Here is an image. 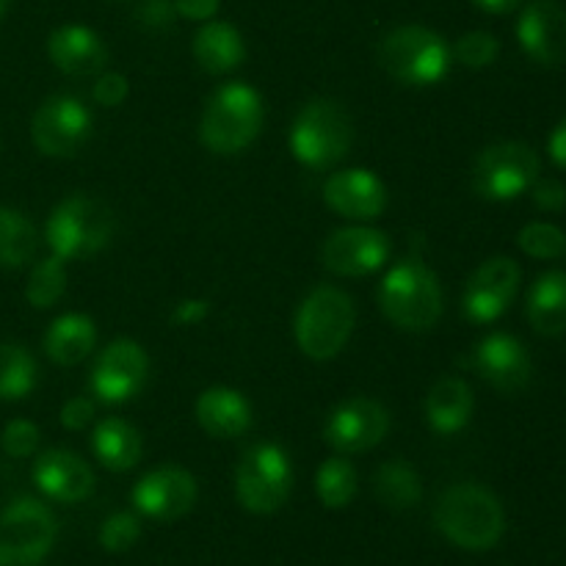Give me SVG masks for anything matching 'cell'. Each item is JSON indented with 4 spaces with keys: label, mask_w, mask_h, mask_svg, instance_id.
Masks as SVG:
<instances>
[{
    "label": "cell",
    "mask_w": 566,
    "mask_h": 566,
    "mask_svg": "<svg viewBox=\"0 0 566 566\" xmlns=\"http://www.w3.org/2000/svg\"><path fill=\"white\" fill-rule=\"evenodd\" d=\"M193 59L210 75H227L247 61V42L241 31L224 20H208L191 42Z\"/></svg>",
    "instance_id": "cell-23"
},
{
    "label": "cell",
    "mask_w": 566,
    "mask_h": 566,
    "mask_svg": "<svg viewBox=\"0 0 566 566\" xmlns=\"http://www.w3.org/2000/svg\"><path fill=\"white\" fill-rule=\"evenodd\" d=\"M376 497L381 506L392 509V512H407V509L418 506L423 497V484H420L418 470L403 459H392L379 468L374 479Z\"/></svg>",
    "instance_id": "cell-28"
},
{
    "label": "cell",
    "mask_w": 566,
    "mask_h": 566,
    "mask_svg": "<svg viewBox=\"0 0 566 566\" xmlns=\"http://www.w3.org/2000/svg\"><path fill=\"white\" fill-rule=\"evenodd\" d=\"M142 536V523H138L136 514L130 512H116L99 525V545L108 553H125Z\"/></svg>",
    "instance_id": "cell-35"
},
{
    "label": "cell",
    "mask_w": 566,
    "mask_h": 566,
    "mask_svg": "<svg viewBox=\"0 0 566 566\" xmlns=\"http://www.w3.org/2000/svg\"><path fill=\"white\" fill-rule=\"evenodd\" d=\"M127 92H130L127 77L119 75V72H99L92 88L94 99H97L99 105H105V108H116V105L125 103Z\"/></svg>",
    "instance_id": "cell-38"
},
{
    "label": "cell",
    "mask_w": 566,
    "mask_h": 566,
    "mask_svg": "<svg viewBox=\"0 0 566 566\" xmlns=\"http://www.w3.org/2000/svg\"><path fill=\"white\" fill-rule=\"evenodd\" d=\"M59 420H61V426H64V429H70V431L86 429V426L94 420L92 398H86V396L70 398V401H66L64 407H61Z\"/></svg>",
    "instance_id": "cell-40"
},
{
    "label": "cell",
    "mask_w": 566,
    "mask_h": 566,
    "mask_svg": "<svg viewBox=\"0 0 566 566\" xmlns=\"http://www.w3.org/2000/svg\"><path fill=\"white\" fill-rule=\"evenodd\" d=\"M475 9L486 11V14H512L520 6V0H470Z\"/></svg>",
    "instance_id": "cell-44"
},
{
    "label": "cell",
    "mask_w": 566,
    "mask_h": 566,
    "mask_svg": "<svg viewBox=\"0 0 566 566\" xmlns=\"http://www.w3.org/2000/svg\"><path fill=\"white\" fill-rule=\"evenodd\" d=\"M379 307L398 329L429 332L442 318L440 280L423 260H401L381 280Z\"/></svg>",
    "instance_id": "cell-3"
},
{
    "label": "cell",
    "mask_w": 566,
    "mask_h": 566,
    "mask_svg": "<svg viewBox=\"0 0 566 566\" xmlns=\"http://www.w3.org/2000/svg\"><path fill=\"white\" fill-rule=\"evenodd\" d=\"M475 374L484 381H490L495 390L514 396V392L525 390L531 381V354L523 343L506 332H492L484 340L475 346L473 352Z\"/></svg>",
    "instance_id": "cell-18"
},
{
    "label": "cell",
    "mask_w": 566,
    "mask_h": 566,
    "mask_svg": "<svg viewBox=\"0 0 566 566\" xmlns=\"http://www.w3.org/2000/svg\"><path fill=\"white\" fill-rule=\"evenodd\" d=\"M293 490V468L287 453L274 442H260L243 453L235 470V495L252 514H274L285 506Z\"/></svg>",
    "instance_id": "cell-9"
},
{
    "label": "cell",
    "mask_w": 566,
    "mask_h": 566,
    "mask_svg": "<svg viewBox=\"0 0 566 566\" xmlns=\"http://www.w3.org/2000/svg\"><path fill=\"white\" fill-rule=\"evenodd\" d=\"M390 431V412L374 398H348L332 409L324 440L340 453H365L379 446Z\"/></svg>",
    "instance_id": "cell-13"
},
{
    "label": "cell",
    "mask_w": 566,
    "mask_h": 566,
    "mask_svg": "<svg viewBox=\"0 0 566 566\" xmlns=\"http://www.w3.org/2000/svg\"><path fill=\"white\" fill-rule=\"evenodd\" d=\"M390 260V241L374 227H343L321 247V263L337 276H368Z\"/></svg>",
    "instance_id": "cell-15"
},
{
    "label": "cell",
    "mask_w": 566,
    "mask_h": 566,
    "mask_svg": "<svg viewBox=\"0 0 566 566\" xmlns=\"http://www.w3.org/2000/svg\"><path fill=\"white\" fill-rule=\"evenodd\" d=\"M379 61L387 75L403 86H437L448 77L453 53L446 39L426 25L392 28L379 44Z\"/></svg>",
    "instance_id": "cell-4"
},
{
    "label": "cell",
    "mask_w": 566,
    "mask_h": 566,
    "mask_svg": "<svg viewBox=\"0 0 566 566\" xmlns=\"http://www.w3.org/2000/svg\"><path fill=\"white\" fill-rule=\"evenodd\" d=\"M59 534L53 512L33 497H17L0 512V566H39Z\"/></svg>",
    "instance_id": "cell-8"
},
{
    "label": "cell",
    "mask_w": 566,
    "mask_h": 566,
    "mask_svg": "<svg viewBox=\"0 0 566 566\" xmlns=\"http://www.w3.org/2000/svg\"><path fill=\"white\" fill-rule=\"evenodd\" d=\"M517 247L534 260H556L566 254V232L547 221H531L520 230Z\"/></svg>",
    "instance_id": "cell-33"
},
{
    "label": "cell",
    "mask_w": 566,
    "mask_h": 566,
    "mask_svg": "<svg viewBox=\"0 0 566 566\" xmlns=\"http://www.w3.org/2000/svg\"><path fill=\"white\" fill-rule=\"evenodd\" d=\"M39 440H42V434H39L36 426H33L31 420L20 418V420H11V423L6 426L3 434H0V448H3L9 457L25 459L36 453Z\"/></svg>",
    "instance_id": "cell-36"
},
{
    "label": "cell",
    "mask_w": 566,
    "mask_h": 566,
    "mask_svg": "<svg viewBox=\"0 0 566 566\" xmlns=\"http://www.w3.org/2000/svg\"><path fill=\"white\" fill-rule=\"evenodd\" d=\"M175 0H142L136 9L138 25L147 28V31H164L175 22Z\"/></svg>",
    "instance_id": "cell-37"
},
{
    "label": "cell",
    "mask_w": 566,
    "mask_h": 566,
    "mask_svg": "<svg viewBox=\"0 0 566 566\" xmlns=\"http://www.w3.org/2000/svg\"><path fill=\"white\" fill-rule=\"evenodd\" d=\"M547 153H551L553 164L566 171V119H562L553 127L551 138H547Z\"/></svg>",
    "instance_id": "cell-43"
},
{
    "label": "cell",
    "mask_w": 566,
    "mask_h": 566,
    "mask_svg": "<svg viewBox=\"0 0 566 566\" xmlns=\"http://www.w3.org/2000/svg\"><path fill=\"white\" fill-rule=\"evenodd\" d=\"M39 235L31 221L11 208H0V269H22L33 260Z\"/></svg>",
    "instance_id": "cell-29"
},
{
    "label": "cell",
    "mask_w": 566,
    "mask_h": 566,
    "mask_svg": "<svg viewBox=\"0 0 566 566\" xmlns=\"http://www.w3.org/2000/svg\"><path fill=\"white\" fill-rule=\"evenodd\" d=\"M531 199H534L536 208L556 213V210L566 208V186L553 177H536V182L531 186Z\"/></svg>",
    "instance_id": "cell-39"
},
{
    "label": "cell",
    "mask_w": 566,
    "mask_h": 566,
    "mask_svg": "<svg viewBox=\"0 0 566 566\" xmlns=\"http://www.w3.org/2000/svg\"><path fill=\"white\" fill-rule=\"evenodd\" d=\"M208 302L205 298H186L175 307V321L182 326H193V324H202L208 318Z\"/></svg>",
    "instance_id": "cell-42"
},
{
    "label": "cell",
    "mask_w": 566,
    "mask_h": 566,
    "mask_svg": "<svg viewBox=\"0 0 566 566\" xmlns=\"http://www.w3.org/2000/svg\"><path fill=\"white\" fill-rule=\"evenodd\" d=\"M197 420L216 440H235L252 426V403L232 387H208L197 398Z\"/></svg>",
    "instance_id": "cell-22"
},
{
    "label": "cell",
    "mask_w": 566,
    "mask_h": 566,
    "mask_svg": "<svg viewBox=\"0 0 566 566\" xmlns=\"http://www.w3.org/2000/svg\"><path fill=\"white\" fill-rule=\"evenodd\" d=\"M324 202L343 219L374 221L387 208V186L368 169H343L324 182Z\"/></svg>",
    "instance_id": "cell-19"
},
{
    "label": "cell",
    "mask_w": 566,
    "mask_h": 566,
    "mask_svg": "<svg viewBox=\"0 0 566 566\" xmlns=\"http://www.w3.org/2000/svg\"><path fill=\"white\" fill-rule=\"evenodd\" d=\"M111 235H114L111 208L99 199L83 197V193H75V197L55 205L48 227H44L50 254L61 258L64 263L92 258L99 249L108 247Z\"/></svg>",
    "instance_id": "cell-7"
},
{
    "label": "cell",
    "mask_w": 566,
    "mask_h": 566,
    "mask_svg": "<svg viewBox=\"0 0 566 566\" xmlns=\"http://www.w3.org/2000/svg\"><path fill=\"white\" fill-rule=\"evenodd\" d=\"M94 343H97L94 321L83 313H66L50 324L44 335V354L61 368H72L92 354Z\"/></svg>",
    "instance_id": "cell-25"
},
{
    "label": "cell",
    "mask_w": 566,
    "mask_h": 566,
    "mask_svg": "<svg viewBox=\"0 0 566 566\" xmlns=\"http://www.w3.org/2000/svg\"><path fill=\"white\" fill-rule=\"evenodd\" d=\"M149 379V357L136 340H114L92 368V392L103 403L133 401Z\"/></svg>",
    "instance_id": "cell-12"
},
{
    "label": "cell",
    "mask_w": 566,
    "mask_h": 566,
    "mask_svg": "<svg viewBox=\"0 0 566 566\" xmlns=\"http://www.w3.org/2000/svg\"><path fill=\"white\" fill-rule=\"evenodd\" d=\"M36 387V363L22 346L0 343V401H20Z\"/></svg>",
    "instance_id": "cell-30"
},
{
    "label": "cell",
    "mask_w": 566,
    "mask_h": 566,
    "mask_svg": "<svg viewBox=\"0 0 566 566\" xmlns=\"http://www.w3.org/2000/svg\"><path fill=\"white\" fill-rule=\"evenodd\" d=\"M525 315L534 332L545 337H558L566 332V274L547 271L531 285Z\"/></svg>",
    "instance_id": "cell-26"
},
{
    "label": "cell",
    "mask_w": 566,
    "mask_h": 566,
    "mask_svg": "<svg viewBox=\"0 0 566 566\" xmlns=\"http://www.w3.org/2000/svg\"><path fill=\"white\" fill-rule=\"evenodd\" d=\"M542 171L536 149L525 142H501L475 158L473 188L490 202H512L531 191Z\"/></svg>",
    "instance_id": "cell-10"
},
{
    "label": "cell",
    "mask_w": 566,
    "mask_h": 566,
    "mask_svg": "<svg viewBox=\"0 0 566 566\" xmlns=\"http://www.w3.org/2000/svg\"><path fill=\"white\" fill-rule=\"evenodd\" d=\"M434 523L448 542L462 551H490L506 531L501 501L486 486L453 484L440 495Z\"/></svg>",
    "instance_id": "cell-1"
},
{
    "label": "cell",
    "mask_w": 566,
    "mask_h": 566,
    "mask_svg": "<svg viewBox=\"0 0 566 566\" xmlns=\"http://www.w3.org/2000/svg\"><path fill=\"white\" fill-rule=\"evenodd\" d=\"M354 324H357V310L352 296L335 285H321L298 304L293 332L302 354L315 363H326L346 348Z\"/></svg>",
    "instance_id": "cell-5"
},
{
    "label": "cell",
    "mask_w": 566,
    "mask_h": 566,
    "mask_svg": "<svg viewBox=\"0 0 566 566\" xmlns=\"http://www.w3.org/2000/svg\"><path fill=\"white\" fill-rule=\"evenodd\" d=\"M263 97L243 81H230L208 97L199 122V138L216 155H238L260 136Z\"/></svg>",
    "instance_id": "cell-2"
},
{
    "label": "cell",
    "mask_w": 566,
    "mask_h": 566,
    "mask_svg": "<svg viewBox=\"0 0 566 566\" xmlns=\"http://www.w3.org/2000/svg\"><path fill=\"white\" fill-rule=\"evenodd\" d=\"M473 407L475 398L468 381L448 376L431 387L429 398H426V420H429L434 434L451 437L470 423Z\"/></svg>",
    "instance_id": "cell-24"
},
{
    "label": "cell",
    "mask_w": 566,
    "mask_h": 566,
    "mask_svg": "<svg viewBox=\"0 0 566 566\" xmlns=\"http://www.w3.org/2000/svg\"><path fill=\"white\" fill-rule=\"evenodd\" d=\"M66 291V263L55 254L50 258L39 260L33 265L31 276H28V287H25V296L31 302V307L36 310H48L53 304H59V298L64 296Z\"/></svg>",
    "instance_id": "cell-32"
},
{
    "label": "cell",
    "mask_w": 566,
    "mask_h": 566,
    "mask_svg": "<svg viewBox=\"0 0 566 566\" xmlns=\"http://www.w3.org/2000/svg\"><path fill=\"white\" fill-rule=\"evenodd\" d=\"M199 495L197 479L188 470L164 464L155 468L133 486V503L147 517L169 523V520L186 517L193 509Z\"/></svg>",
    "instance_id": "cell-16"
},
{
    "label": "cell",
    "mask_w": 566,
    "mask_h": 566,
    "mask_svg": "<svg viewBox=\"0 0 566 566\" xmlns=\"http://www.w3.org/2000/svg\"><path fill=\"white\" fill-rule=\"evenodd\" d=\"M451 53L468 70H484V66L495 64L497 53H501V42L490 31H468L464 36L457 39Z\"/></svg>",
    "instance_id": "cell-34"
},
{
    "label": "cell",
    "mask_w": 566,
    "mask_h": 566,
    "mask_svg": "<svg viewBox=\"0 0 566 566\" xmlns=\"http://www.w3.org/2000/svg\"><path fill=\"white\" fill-rule=\"evenodd\" d=\"M92 136V111L70 94H53L31 119V138L48 158H75Z\"/></svg>",
    "instance_id": "cell-11"
},
{
    "label": "cell",
    "mask_w": 566,
    "mask_h": 566,
    "mask_svg": "<svg viewBox=\"0 0 566 566\" xmlns=\"http://www.w3.org/2000/svg\"><path fill=\"white\" fill-rule=\"evenodd\" d=\"M520 291V265L512 258H492L470 274L462 307L473 324H495Z\"/></svg>",
    "instance_id": "cell-14"
},
{
    "label": "cell",
    "mask_w": 566,
    "mask_h": 566,
    "mask_svg": "<svg viewBox=\"0 0 566 566\" xmlns=\"http://www.w3.org/2000/svg\"><path fill=\"white\" fill-rule=\"evenodd\" d=\"M315 492L326 509H346L357 495V470L348 459H326L315 475Z\"/></svg>",
    "instance_id": "cell-31"
},
{
    "label": "cell",
    "mask_w": 566,
    "mask_h": 566,
    "mask_svg": "<svg viewBox=\"0 0 566 566\" xmlns=\"http://www.w3.org/2000/svg\"><path fill=\"white\" fill-rule=\"evenodd\" d=\"M6 9H9V0H0V20H3Z\"/></svg>",
    "instance_id": "cell-45"
},
{
    "label": "cell",
    "mask_w": 566,
    "mask_h": 566,
    "mask_svg": "<svg viewBox=\"0 0 566 566\" xmlns=\"http://www.w3.org/2000/svg\"><path fill=\"white\" fill-rule=\"evenodd\" d=\"M33 484L59 503H81L94 492V473L77 453L55 448L36 459Z\"/></svg>",
    "instance_id": "cell-21"
},
{
    "label": "cell",
    "mask_w": 566,
    "mask_h": 566,
    "mask_svg": "<svg viewBox=\"0 0 566 566\" xmlns=\"http://www.w3.org/2000/svg\"><path fill=\"white\" fill-rule=\"evenodd\" d=\"M48 55L70 77H97L108 64V48L86 25H61L50 33Z\"/></svg>",
    "instance_id": "cell-20"
},
{
    "label": "cell",
    "mask_w": 566,
    "mask_h": 566,
    "mask_svg": "<svg viewBox=\"0 0 566 566\" xmlns=\"http://www.w3.org/2000/svg\"><path fill=\"white\" fill-rule=\"evenodd\" d=\"M517 42L531 61L562 66L566 61V11L556 0H531L517 20Z\"/></svg>",
    "instance_id": "cell-17"
},
{
    "label": "cell",
    "mask_w": 566,
    "mask_h": 566,
    "mask_svg": "<svg viewBox=\"0 0 566 566\" xmlns=\"http://www.w3.org/2000/svg\"><path fill=\"white\" fill-rule=\"evenodd\" d=\"M352 116L340 103L326 97L310 99L296 114L287 136L293 158L307 169H329L340 164L352 149Z\"/></svg>",
    "instance_id": "cell-6"
},
{
    "label": "cell",
    "mask_w": 566,
    "mask_h": 566,
    "mask_svg": "<svg viewBox=\"0 0 566 566\" xmlns=\"http://www.w3.org/2000/svg\"><path fill=\"white\" fill-rule=\"evenodd\" d=\"M92 448L94 457L99 459V464H103L105 470H111V473L133 470L142 462L144 453L142 434L122 418H105L103 423H97L92 437Z\"/></svg>",
    "instance_id": "cell-27"
},
{
    "label": "cell",
    "mask_w": 566,
    "mask_h": 566,
    "mask_svg": "<svg viewBox=\"0 0 566 566\" xmlns=\"http://www.w3.org/2000/svg\"><path fill=\"white\" fill-rule=\"evenodd\" d=\"M221 0H175L177 17L191 22H208L219 14Z\"/></svg>",
    "instance_id": "cell-41"
}]
</instances>
